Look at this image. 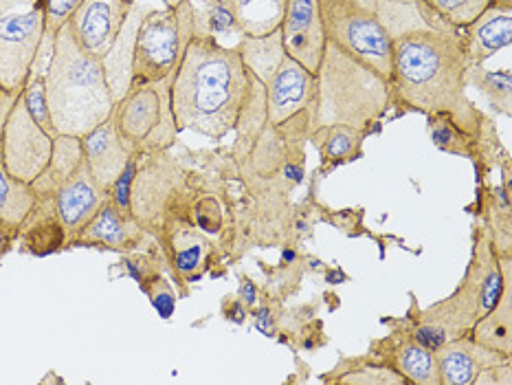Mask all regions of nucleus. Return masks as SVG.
<instances>
[{"label": "nucleus", "instance_id": "1", "mask_svg": "<svg viewBox=\"0 0 512 385\" xmlns=\"http://www.w3.org/2000/svg\"><path fill=\"white\" fill-rule=\"evenodd\" d=\"M392 49V102L429 117H447L473 139L484 117L466 95L469 58L462 31L427 25L409 29L392 38Z\"/></svg>", "mask_w": 512, "mask_h": 385}, {"label": "nucleus", "instance_id": "2", "mask_svg": "<svg viewBox=\"0 0 512 385\" xmlns=\"http://www.w3.org/2000/svg\"><path fill=\"white\" fill-rule=\"evenodd\" d=\"M258 80L238 47L196 33L172 75L170 99L176 130L222 139L240 126Z\"/></svg>", "mask_w": 512, "mask_h": 385}, {"label": "nucleus", "instance_id": "3", "mask_svg": "<svg viewBox=\"0 0 512 385\" xmlns=\"http://www.w3.org/2000/svg\"><path fill=\"white\" fill-rule=\"evenodd\" d=\"M47 104L55 132L80 139L104 124L115 110L102 60L77 44L69 22L55 38L47 73Z\"/></svg>", "mask_w": 512, "mask_h": 385}, {"label": "nucleus", "instance_id": "4", "mask_svg": "<svg viewBox=\"0 0 512 385\" xmlns=\"http://www.w3.org/2000/svg\"><path fill=\"white\" fill-rule=\"evenodd\" d=\"M317 77V106L310 130L352 126L365 130L392 104V82L326 40Z\"/></svg>", "mask_w": 512, "mask_h": 385}, {"label": "nucleus", "instance_id": "5", "mask_svg": "<svg viewBox=\"0 0 512 385\" xmlns=\"http://www.w3.org/2000/svg\"><path fill=\"white\" fill-rule=\"evenodd\" d=\"M236 47L251 75L264 88L266 121L280 128L297 115L315 117L317 77L286 53L280 29L262 38L242 36Z\"/></svg>", "mask_w": 512, "mask_h": 385}, {"label": "nucleus", "instance_id": "6", "mask_svg": "<svg viewBox=\"0 0 512 385\" xmlns=\"http://www.w3.org/2000/svg\"><path fill=\"white\" fill-rule=\"evenodd\" d=\"M196 33L198 9L192 0L178 7L150 9L137 29L132 51V86L172 77Z\"/></svg>", "mask_w": 512, "mask_h": 385}, {"label": "nucleus", "instance_id": "7", "mask_svg": "<svg viewBox=\"0 0 512 385\" xmlns=\"http://www.w3.org/2000/svg\"><path fill=\"white\" fill-rule=\"evenodd\" d=\"M172 77L163 82L135 84L115 104L113 119L119 139L132 154H159L174 146L176 119L170 99Z\"/></svg>", "mask_w": 512, "mask_h": 385}, {"label": "nucleus", "instance_id": "8", "mask_svg": "<svg viewBox=\"0 0 512 385\" xmlns=\"http://www.w3.org/2000/svg\"><path fill=\"white\" fill-rule=\"evenodd\" d=\"M326 40L392 82L394 49L376 11L359 0H317Z\"/></svg>", "mask_w": 512, "mask_h": 385}, {"label": "nucleus", "instance_id": "9", "mask_svg": "<svg viewBox=\"0 0 512 385\" xmlns=\"http://www.w3.org/2000/svg\"><path fill=\"white\" fill-rule=\"evenodd\" d=\"M42 38V0H0V91L22 93Z\"/></svg>", "mask_w": 512, "mask_h": 385}, {"label": "nucleus", "instance_id": "10", "mask_svg": "<svg viewBox=\"0 0 512 385\" xmlns=\"http://www.w3.org/2000/svg\"><path fill=\"white\" fill-rule=\"evenodd\" d=\"M53 154V137L42 130L36 119L18 95L3 128V141H0V159L5 170L22 183H33L47 170Z\"/></svg>", "mask_w": 512, "mask_h": 385}, {"label": "nucleus", "instance_id": "11", "mask_svg": "<svg viewBox=\"0 0 512 385\" xmlns=\"http://www.w3.org/2000/svg\"><path fill=\"white\" fill-rule=\"evenodd\" d=\"M280 33L286 53L315 75L326 47V33L321 25L317 0H286Z\"/></svg>", "mask_w": 512, "mask_h": 385}, {"label": "nucleus", "instance_id": "12", "mask_svg": "<svg viewBox=\"0 0 512 385\" xmlns=\"http://www.w3.org/2000/svg\"><path fill=\"white\" fill-rule=\"evenodd\" d=\"M130 7L126 0H82L69 20L73 38L86 53L104 60L117 33L124 27Z\"/></svg>", "mask_w": 512, "mask_h": 385}, {"label": "nucleus", "instance_id": "13", "mask_svg": "<svg viewBox=\"0 0 512 385\" xmlns=\"http://www.w3.org/2000/svg\"><path fill=\"white\" fill-rule=\"evenodd\" d=\"M146 229H143L135 216L121 214L113 198H104L97 212L71 236V247H104L113 251L137 249Z\"/></svg>", "mask_w": 512, "mask_h": 385}, {"label": "nucleus", "instance_id": "14", "mask_svg": "<svg viewBox=\"0 0 512 385\" xmlns=\"http://www.w3.org/2000/svg\"><path fill=\"white\" fill-rule=\"evenodd\" d=\"M82 150L95 185L102 190V194L110 196V190H113L119 174L124 172L128 161L135 157L124 146V141L119 139L113 119L108 117L104 124H99L95 130L84 135Z\"/></svg>", "mask_w": 512, "mask_h": 385}, {"label": "nucleus", "instance_id": "15", "mask_svg": "<svg viewBox=\"0 0 512 385\" xmlns=\"http://www.w3.org/2000/svg\"><path fill=\"white\" fill-rule=\"evenodd\" d=\"M442 385H469L475 383L477 374L491 366H504L510 357L475 344L473 339L447 341L433 350Z\"/></svg>", "mask_w": 512, "mask_h": 385}, {"label": "nucleus", "instance_id": "16", "mask_svg": "<svg viewBox=\"0 0 512 385\" xmlns=\"http://www.w3.org/2000/svg\"><path fill=\"white\" fill-rule=\"evenodd\" d=\"M18 236L22 251L33 253V256H49V253L71 245V234L55 207V196H36V205H33L25 225L20 227Z\"/></svg>", "mask_w": 512, "mask_h": 385}, {"label": "nucleus", "instance_id": "17", "mask_svg": "<svg viewBox=\"0 0 512 385\" xmlns=\"http://www.w3.org/2000/svg\"><path fill=\"white\" fill-rule=\"evenodd\" d=\"M53 196H55V207H58L62 223L66 229H69L71 236L97 212L99 205L104 203V198H108L95 185L91 170H88L86 165V159L80 168H77L69 179L55 190Z\"/></svg>", "mask_w": 512, "mask_h": 385}, {"label": "nucleus", "instance_id": "18", "mask_svg": "<svg viewBox=\"0 0 512 385\" xmlns=\"http://www.w3.org/2000/svg\"><path fill=\"white\" fill-rule=\"evenodd\" d=\"M469 66L484 64L512 42V9L488 7L484 14L462 29Z\"/></svg>", "mask_w": 512, "mask_h": 385}, {"label": "nucleus", "instance_id": "19", "mask_svg": "<svg viewBox=\"0 0 512 385\" xmlns=\"http://www.w3.org/2000/svg\"><path fill=\"white\" fill-rule=\"evenodd\" d=\"M148 11L150 9L146 5H139V0L130 7V14L124 20V27H121V31L117 33L113 47H110L106 58L102 60L106 82L110 88V95L115 99V104L121 102L132 88V51H135L137 29Z\"/></svg>", "mask_w": 512, "mask_h": 385}, {"label": "nucleus", "instance_id": "20", "mask_svg": "<svg viewBox=\"0 0 512 385\" xmlns=\"http://www.w3.org/2000/svg\"><path fill=\"white\" fill-rule=\"evenodd\" d=\"M209 247V240L203 234H198L194 227L181 223V220H174V231L168 247L170 262L185 282H194L205 273Z\"/></svg>", "mask_w": 512, "mask_h": 385}, {"label": "nucleus", "instance_id": "21", "mask_svg": "<svg viewBox=\"0 0 512 385\" xmlns=\"http://www.w3.org/2000/svg\"><path fill=\"white\" fill-rule=\"evenodd\" d=\"M416 7L427 27L462 31L493 7V0H416Z\"/></svg>", "mask_w": 512, "mask_h": 385}, {"label": "nucleus", "instance_id": "22", "mask_svg": "<svg viewBox=\"0 0 512 385\" xmlns=\"http://www.w3.org/2000/svg\"><path fill=\"white\" fill-rule=\"evenodd\" d=\"M84 163V150L80 137H66L58 135L53 139V154L47 165L36 181L31 183L36 196H53L55 190L69 179V176Z\"/></svg>", "mask_w": 512, "mask_h": 385}, {"label": "nucleus", "instance_id": "23", "mask_svg": "<svg viewBox=\"0 0 512 385\" xmlns=\"http://www.w3.org/2000/svg\"><path fill=\"white\" fill-rule=\"evenodd\" d=\"M244 36L262 38L282 27L286 0H233Z\"/></svg>", "mask_w": 512, "mask_h": 385}, {"label": "nucleus", "instance_id": "24", "mask_svg": "<svg viewBox=\"0 0 512 385\" xmlns=\"http://www.w3.org/2000/svg\"><path fill=\"white\" fill-rule=\"evenodd\" d=\"M36 205V192L29 183L14 179L0 159V223L20 231Z\"/></svg>", "mask_w": 512, "mask_h": 385}, {"label": "nucleus", "instance_id": "25", "mask_svg": "<svg viewBox=\"0 0 512 385\" xmlns=\"http://www.w3.org/2000/svg\"><path fill=\"white\" fill-rule=\"evenodd\" d=\"M365 130L352 126H319L310 130V139L328 163L354 161L361 154Z\"/></svg>", "mask_w": 512, "mask_h": 385}, {"label": "nucleus", "instance_id": "26", "mask_svg": "<svg viewBox=\"0 0 512 385\" xmlns=\"http://www.w3.org/2000/svg\"><path fill=\"white\" fill-rule=\"evenodd\" d=\"M398 374H403L405 381L416 385H440V372L433 350L418 344L416 339L405 341L396 350Z\"/></svg>", "mask_w": 512, "mask_h": 385}, {"label": "nucleus", "instance_id": "27", "mask_svg": "<svg viewBox=\"0 0 512 385\" xmlns=\"http://www.w3.org/2000/svg\"><path fill=\"white\" fill-rule=\"evenodd\" d=\"M493 313L482 317L475 326L473 341L484 348L510 357V291L504 289L499 302L491 308Z\"/></svg>", "mask_w": 512, "mask_h": 385}, {"label": "nucleus", "instance_id": "28", "mask_svg": "<svg viewBox=\"0 0 512 385\" xmlns=\"http://www.w3.org/2000/svg\"><path fill=\"white\" fill-rule=\"evenodd\" d=\"M466 86L480 88L497 113L512 115V77L510 71H488L484 64H475L466 69Z\"/></svg>", "mask_w": 512, "mask_h": 385}, {"label": "nucleus", "instance_id": "29", "mask_svg": "<svg viewBox=\"0 0 512 385\" xmlns=\"http://www.w3.org/2000/svg\"><path fill=\"white\" fill-rule=\"evenodd\" d=\"M198 33H207V36H211L220 44H225L227 38L240 40L244 33L240 29L233 0H207L205 14H198Z\"/></svg>", "mask_w": 512, "mask_h": 385}, {"label": "nucleus", "instance_id": "30", "mask_svg": "<svg viewBox=\"0 0 512 385\" xmlns=\"http://www.w3.org/2000/svg\"><path fill=\"white\" fill-rule=\"evenodd\" d=\"M22 102H25L29 115L36 119V124L47 130L49 135L55 139L58 137V132H55L53 124H51V115H49V104H47V77H36V75H29V80L22 88Z\"/></svg>", "mask_w": 512, "mask_h": 385}, {"label": "nucleus", "instance_id": "31", "mask_svg": "<svg viewBox=\"0 0 512 385\" xmlns=\"http://www.w3.org/2000/svg\"><path fill=\"white\" fill-rule=\"evenodd\" d=\"M431 139L438 148L444 150H453V152H466V143H469V135L453 126L447 117L442 115H433L431 117Z\"/></svg>", "mask_w": 512, "mask_h": 385}, {"label": "nucleus", "instance_id": "32", "mask_svg": "<svg viewBox=\"0 0 512 385\" xmlns=\"http://www.w3.org/2000/svg\"><path fill=\"white\" fill-rule=\"evenodd\" d=\"M82 0H42L44 9V33L58 36V31L73 18Z\"/></svg>", "mask_w": 512, "mask_h": 385}, {"label": "nucleus", "instance_id": "33", "mask_svg": "<svg viewBox=\"0 0 512 385\" xmlns=\"http://www.w3.org/2000/svg\"><path fill=\"white\" fill-rule=\"evenodd\" d=\"M143 293H146L150 297L152 306L157 308V313L163 317V319H170L176 311V293L172 289V284L163 278V275H154V278L143 286L141 289Z\"/></svg>", "mask_w": 512, "mask_h": 385}, {"label": "nucleus", "instance_id": "34", "mask_svg": "<svg viewBox=\"0 0 512 385\" xmlns=\"http://www.w3.org/2000/svg\"><path fill=\"white\" fill-rule=\"evenodd\" d=\"M135 174H137V154L128 161L124 172L119 174V179L115 181L113 190H110V198L117 205L121 214L132 216V183H135Z\"/></svg>", "mask_w": 512, "mask_h": 385}, {"label": "nucleus", "instance_id": "35", "mask_svg": "<svg viewBox=\"0 0 512 385\" xmlns=\"http://www.w3.org/2000/svg\"><path fill=\"white\" fill-rule=\"evenodd\" d=\"M341 383H361V385H385V383H405L403 374H398L389 368H367L359 374H348V377H341Z\"/></svg>", "mask_w": 512, "mask_h": 385}, {"label": "nucleus", "instance_id": "36", "mask_svg": "<svg viewBox=\"0 0 512 385\" xmlns=\"http://www.w3.org/2000/svg\"><path fill=\"white\" fill-rule=\"evenodd\" d=\"M126 267L130 271L132 278L139 282V286L143 289L154 275H159V264L150 256H137V258H126Z\"/></svg>", "mask_w": 512, "mask_h": 385}, {"label": "nucleus", "instance_id": "37", "mask_svg": "<svg viewBox=\"0 0 512 385\" xmlns=\"http://www.w3.org/2000/svg\"><path fill=\"white\" fill-rule=\"evenodd\" d=\"M502 293H504V278L499 275V269L493 267L491 271H488L486 280L482 284V311L484 313L491 311V308L499 302Z\"/></svg>", "mask_w": 512, "mask_h": 385}, {"label": "nucleus", "instance_id": "38", "mask_svg": "<svg viewBox=\"0 0 512 385\" xmlns=\"http://www.w3.org/2000/svg\"><path fill=\"white\" fill-rule=\"evenodd\" d=\"M16 238H18V229L0 223V260H3L7 253L11 251V247H14Z\"/></svg>", "mask_w": 512, "mask_h": 385}, {"label": "nucleus", "instance_id": "39", "mask_svg": "<svg viewBox=\"0 0 512 385\" xmlns=\"http://www.w3.org/2000/svg\"><path fill=\"white\" fill-rule=\"evenodd\" d=\"M18 95L20 93L0 91V141H3V128H5V121H7V115H9V108L14 106Z\"/></svg>", "mask_w": 512, "mask_h": 385}, {"label": "nucleus", "instance_id": "40", "mask_svg": "<svg viewBox=\"0 0 512 385\" xmlns=\"http://www.w3.org/2000/svg\"><path fill=\"white\" fill-rule=\"evenodd\" d=\"M161 3H163L165 7H178V5L187 3V0H161Z\"/></svg>", "mask_w": 512, "mask_h": 385}, {"label": "nucleus", "instance_id": "41", "mask_svg": "<svg viewBox=\"0 0 512 385\" xmlns=\"http://www.w3.org/2000/svg\"><path fill=\"white\" fill-rule=\"evenodd\" d=\"M383 3H398V5H416V0H383Z\"/></svg>", "mask_w": 512, "mask_h": 385}, {"label": "nucleus", "instance_id": "42", "mask_svg": "<svg viewBox=\"0 0 512 385\" xmlns=\"http://www.w3.org/2000/svg\"><path fill=\"white\" fill-rule=\"evenodd\" d=\"M126 3H128V5H135V3H137V0H126Z\"/></svg>", "mask_w": 512, "mask_h": 385}]
</instances>
